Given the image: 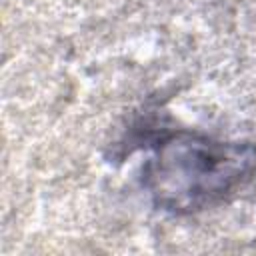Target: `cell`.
I'll use <instances>...</instances> for the list:
<instances>
[{"instance_id":"obj_1","label":"cell","mask_w":256,"mask_h":256,"mask_svg":"<svg viewBox=\"0 0 256 256\" xmlns=\"http://www.w3.org/2000/svg\"><path fill=\"white\" fill-rule=\"evenodd\" d=\"M240 174V158L206 140L168 142L154 162V192L164 202L196 204L226 190Z\"/></svg>"}]
</instances>
